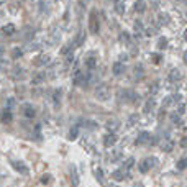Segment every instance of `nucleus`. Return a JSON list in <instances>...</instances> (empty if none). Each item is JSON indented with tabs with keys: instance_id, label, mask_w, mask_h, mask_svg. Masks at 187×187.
<instances>
[{
	"instance_id": "obj_1",
	"label": "nucleus",
	"mask_w": 187,
	"mask_h": 187,
	"mask_svg": "<svg viewBox=\"0 0 187 187\" xmlns=\"http://www.w3.org/2000/svg\"><path fill=\"white\" fill-rule=\"evenodd\" d=\"M89 30L94 34H98L100 31V21H98V13L97 10H92L90 11V16H89Z\"/></svg>"
},
{
	"instance_id": "obj_7",
	"label": "nucleus",
	"mask_w": 187,
	"mask_h": 187,
	"mask_svg": "<svg viewBox=\"0 0 187 187\" xmlns=\"http://www.w3.org/2000/svg\"><path fill=\"white\" fill-rule=\"evenodd\" d=\"M87 79L89 77H85V75H82L79 71L75 72V77H74V85H79V87H84L85 82H87Z\"/></svg>"
},
{
	"instance_id": "obj_31",
	"label": "nucleus",
	"mask_w": 187,
	"mask_h": 187,
	"mask_svg": "<svg viewBox=\"0 0 187 187\" xmlns=\"http://www.w3.org/2000/svg\"><path fill=\"white\" fill-rule=\"evenodd\" d=\"M120 39H121V41H125V43H130V41H131L130 34H128V33H125V31L120 34Z\"/></svg>"
},
{
	"instance_id": "obj_17",
	"label": "nucleus",
	"mask_w": 187,
	"mask_h": 187,
	"mask_svg": "<svg viewBox=\"0 0 187 187\" xmlns=\"http://www.w3.org/2000/svg\"><path fill=\"white\" fill-rule=\"evenodd\" d=\"M77 136H79V128H77V126H72L71 130H69V135H67V138L71 139V141H74V139L77 138Z\"/></svg>"
},
{
	"instance_id": "obj_3",
	"label": "nucleus",
	"mask_w": 187,
	"mask_h": 187,
	"mask_svg": "<svg viewBox=\"0 0 187 187\" xmlns=\"http://www.w3.org/2000/svg\"><path fill=\"white\" fill-rule=\"evenodd\" d=\"M10 164H11V167H13L16 172H20V174H25V176H26V174L30 172V169H28L26 164H25V162H21V161H11Z\"/></svg>"
},
{
	"instance_id": "obj_2",
	"label": "nucleus",
	"mask_w": 187,
	"mask_h": 187,
	"mask_svg": "<svg viewBox=\"0 0 187 187\" xmlns=\"http://www.w3.org/2000/svg\"><path fill=\"white\" fill-rule=\"evenodd\" d=\"M110 89H108V85H105V84H100V85H97V89H95V98L97 100H100V102H107L108 98H110Z\"/></svg>"
},
{
	"instance_id": "obj_5",
	"label": "nucleus",
	"mask_w": 187,
	"mask_h": 187,
	"mask_svg": "<svg viewBox=\"0 0 187 187\" xmlns=\"http://www.w3.org/2000/svg\"><path fill=\"white\" fill-rule=\"evenodd\" d=\"M112 71H113V74H115V75H121V74L125 72V64L121 62V61H116V62H113Z\"/></svg>"
},
{
	"instance_id": "obj_29",
	"label": "nucleus",
	"mask_w": 187,
	"mask_h": 187,
	"mask_svg": "<svg viewBox=\"0 0 187 187\" xmlns=\"http://www.w3.org/2000/svg\"><path fill=\"white\" fill-rule=\"evenodd\" d=\"M71 174H72V184L77 185V184H79V176H77V172L74 171V167L71 169Z\"/></svg>"
},
{
	"instance_id": "obj_46",
	"label": "nucleus",
	"mask_w": 187,
	"mask_h": 187,
	"mask_svg": "<svg viewBox=\"0 0 187 187\" xmlns=\"http://www.w3.org/2000/svg\"><path fill=\"white\" fill-rule=\"evenodd\" d=\"M184 62H185V64H187V51H185V52H184Z\"/></svg>"
},
{
	"instance_id": "obj_38",
	"label": "nucleus",
	"mask_w": 187,
	"mask_h": 187,
	"mask_svg": "<svg viewBox=\"0 0 187 187\" xmlns=\"http://www.w3.org/2000/svg\"><path fill=\"white\" fill-rule=\"evenodd\" d=\"M151 59H153L154 64H159L161 62V54H153V56H151Z\"/></svg>"
},
{
	"instance_id": "obj_13",
	"label": "nucleus",
	"mask_w": 187,
	"mask_h": 187,
	"mask_svg": "<svg viewBox=\"0 0 187 187\" xmlns=\"http://www.w3.org/2000/svg\"><path fill=\"white\" fill-rule=\"evenodd\" d=\"M44 79H46V75H44L43 72H38V74H34V75H33V79H31V84H33V85H36V84H41Z\"/></svg>"
},
{
	"instance_id": "obj_36",
	"label": "nucleus",
	"mask_w": 187,
	"mask_h": 187,
	"mask_svg": "<svg viewBox=\"0 0 187 187\" xmlns=\"http://www.w3.org/2000/svg\"><path fill=\"white\" fill-rule=\"evenodd\" d=\"M13 107H15V98H13V97H10L8 100H7V108H8V110H11Z\"/></svg>"
},
{
	"instance_id": "obj_11",
	"label": "nucleus",
	"mask_w": 187,
	"mask_h": 187,
	"mask_svg": "<svg viewBox=\"0 0 187 187\" xmlns=\"http://www.w3.org/2000/svg\"><path fill=\"white\" fill-rule=\"evenodd\" d=\"M49 59V56H46V54H39L34 57V66H43V64H46Z\"/></svg>"
},
{
	"instance_id": "obj_39",
	"label": "nucleus",
	"mask_w": 187,
	"mask_h": 187,
	"mask_svg": "<svg viewBox=\"0 0 187 187\" xmlns=\"http://www.w3.org/2000/svg\"><path fill=\"white\" fill-rule=\"evenodd\" d=\"M177 113H179V115H182V113H185V105H184V103H180L179 107H177Z\"/></svg>"
},
{
	"instance_id": "obj_20",
	"label": "nucleus",
	"mask_w": 187,
	"mask_h": 187,
	"mask_svg": "<svg viewBox=\"0 0 187 187\" xmlns=\"http://www.w3.org/2000/svg\"><path fill=\"white\" fill-rule=\"evenodd\" d=\"M85 66L89 67V69H95V66H97V61H95V57H87L85 59Z\"/></svg>"
},
{
	"instance_id": "obj_8",
	"label": "nucleus",
	"mask_w": 187,
	"mask_h": 187,
	"mask_svg": "<svg viewBox=\"0 0 187 187\" xmlns=\"http://www.w3.org/2000/svg\"><path fill=\"white\" fill-rule=\"evenodd\" d=\"M23 115H25L26 118H33V116L36 115V112H34V108H33V105H30V103H25V105H23Z\"/></svg>"
},
{
	"instance_id": "obj_19",
	"label": "nucleus",
	"mask_w": 187,
	"mask_h": 187,
	"mask_svg": "<svg viewBox=\"0 0 187 187\" xmlns=\"http://www.w3.org/2000/svg\"><path fill=\"white\" fill-rule=\"evenodd\" d=\"M2 31H3L5 34H8V36H10V34H13V33H15V25H11V23H10V25H5V26L2 28Z\"/></svg>"
},
{
	"instance_id": "obj_23",
	"label": "nucleus",
	"mask_w": 187,
	"mask_h": 187,
	"mask_svg": "<svg viewBox=\"0 0 187 187\" xmlns=\"http://www.w3.org/2000/svg\"><path fill=\"white\" fill-rule=\"evenodd\" d=\"M179 171H184V169L187 167V157H182V159L177 161V166H176Z\"/></svg>"
},
{
	"instance_id": "obj_21",
	"label": "nucleus",
	"mask_w": 187,
	"mask_h": 187,
	"mask_svg": "<svg viewBox=\"0 0 187 187\" xmlns=\"http://www.w3.org/2000/svg\"><path fill=\"white\" fill-rule=\"evenodd\" d=\"M105 126H107V130H110L112 133H115V130L118 128V123L113 121V120H110V121H107V125H105Z\"/></svg>"
},
{
	"instance_id": "obj_28",
	"label": "nucleus",
	"mask_w": 187,
	"mask_h": 187,
	"mask_svg": "<svg viewBox=\"0 0 187 187\" xmlns=\"http://www.w3.org/2000/svg\"><path fill=\"white\" fill-rule=\"evenodd\" d=\"M61 95H62V90H61V89H57V90L54 92V97H52V98H54V103H56V105L59 103V98H61Z\"/></svg>"
},
{
	"instance_id": "obj_10",
	"label": "nucleus",
	"mask_w": 187,
	"mask_h": 187,
	"mask_svg": "<svg viewBox=\"0 0 187 187\" xmlns=\"http://www.w3.org/2000/svg\"><path fill=\"white\" fill-rule=\"evenodd\" d=\"M11 118H13V115H11V112L7 108V110H3L2 112V116H0V120H2V123H10Z\"/></svg>"
},
{
	"instance_id": "obj_41",
	"label": "nucleus",
	"mask_w": 187,
	"mask_h": 187,
	"mask_svg": "<svg viewBox=\"0 0 187 187\" xmlns=\"http://www.w3.org/2000/svg\"><path fill=\"white\" fill-rule=\"evenodd\" d=\"M182 100V95H180V94H176V95L172 97V102H180Z\"/></svg>"
},
{
	"instance_id": "obj_14",
	"label": "nucleus",
	"mask_w": 187,
	"mask_h": 187,
	"mask_svg": "<svg viewBox=\"0 0 187 187\" xmlns=\"http://www.w3.org/2000/svg\"><path fill=\"white\" fill-rule=\"evenodd\" d=\"M115 10L118 15H123L125 13V3L123 0H115Z\"/></svg>"
},
{
	"instance_id": "obj_27",
	"label": "nucleus",
	"mask_w": 187,
	"mask_h": 187,
	"mask_svg": "<svg viewBox=\"0 0 187 187\" xmlns=\"http://www.w3.org/2000/svg\"><path fill=\"white\" fill-rule=\"evenodd\" d=\"M143 75V66L141 64H136L135 66V77H141Z\"/></svg>"
},
{
	"instance_id": "obj_24",
	"label": "nucleus",
	"mask_w": 187,
	"mask_h": 187,
	"mask_svg": "<svg viewBox=\"0 0 187 187\" xmlns=\"http://www.w3.org/2000/svg\"><path fill=\"white\" fill-rule=\"evenodd\" d=\"M157 46H159V49H166L167 48V38L161 36L159 39H157Z\"/></svg>"
},
{
	"instance_id": "obj_6",
	"label": "nucleus",
	"mask_w": 187,
	"mask_h": 187,
	"mask_svg": "<svg viewBox=\"0 0 187 187\" xmlns=\"http://www.w3.org/2000/svg\"><path fill=\"white\" fill-rule=\"evenodd\" d=\"M154 107H156V100H154V97L148 98V100H146V103H144V107H143V113H151Z\"/></svg>"
},
{
	"instance_id": "obj_44",
	"label": "nucleus",
	"mask_w": 187,
	"mask_h": 187,
	"mask_svg": "<svg viewBox=\"0 0 187 187\" xmlns=\"http://www.w3.org/2000/svg\"><path fill=\"white\" fill-rule=\"evenodd\" d=\"M49 179H51V176H48V174H46V176H43L41 182H43V184H48V182H49Z\"/></svg>"
},
{
	"instance_id": "obj_15",
	"label": "nucleus",
	"mask_w": 187,
	"mask_h": 187,
	"mask_svg": "<svg viewBox=\"0 0 187 187\" xmlns=\"http://www.w3.org/2000/svg\"><path fill=\"white\" fill-rule=\"evenodd\" d=\"M138 169H139V172H141V174H146V172H148L149 169H151L148 159H144L143 162H139V164H138Z\"/></svg>"
},
{
	"instance_id": "obj_48",
	"label": "nucleus",
	"mask_w": 187,
	"mask_h": 187,
	"mask_svg": "<svg viewBox=\"0 0 187 187\" xmlns=\"http://www.w3.org/2000/svg\"><path fill=\"white\" fill-rule=\"evenodd\" d=\"M2 54H3V48L0 46V56H2Z\"/></svg>"
},
{
	"instance_id": "obj_4",
	"label": "nucleus",
	"mask_w": 187,
	"mask_h": 187,
	"mask_svg": "<svg viewBox=\"0 0 187 187\" xmlns=\"http://www.w3.org/2000/svg\"><path fill=\"white\" fill-rule=\"evenodd\" d=\"M116 135L115 133H108V135H105L103 136V146H107V148H110V146H113L116 143Z\"/></svg>"
},
{
	"instance_id": "obj_9",
	"label": "nucleus",
	"mask_w": 187,
	"mask_h": 187,
	"mask_svg": "<svg viewBox=\"0 0 187 187\" xmlns=\"http://www.w3.org/2000/svg\"><path fill=\"white\" fill-rule=\"evenodd\" d=\"M149 138H151V133H149V131H141V133L138 135L136 144H144V143H149Z\"/></svg>"
},
{
	"instance_id": "obj_42",
	"label": "nucleus",
	"mask_w": 187,
	"mask_h": 187,
	"mask_svg": "<svg viewBox=\"0 0 187 187\" xmlns=\"http://www.w3.org/2000/svg\"><path fill=\"white\" fill-rule=\"evenodd\" d=\"M146 34H148V36H154V34H156V30H154V28H148Z\"/></svg>"
},
{
	"instance_id": "obj_35",
	"label": "nucleus",
	"mask_w": 187,
	"mask_h": 187,
	"mask_svg": "<svg viewBox=\"0 0 187 187\" xmlns=\"http://www.w3.org/2000/svg\"><path fill=\"white\" fill-rule=\"evenodd\" d=\"M179 77H180V72L179 71H172L171 75H169V79H171V80H177Z\"/></svg>"
},
{
	"instance_id": "obj_16",
	"label": "nucleus",
	"mask_w": 187,
	"mask_h": 187,
	"mask_svg": "<svg viewBox=\"0 0 187 187\" xmlns=\"http://www.w3.org/2000/svg\"><path fill=\"white\" fill-rule=\"evenodd\" d=\"M112 179H113V180H118V182H120V180L125 179V172L121 171V169H116V171L112 172Z\"/></svg>"
},
{
	"instance_id": "obj_49",
	"label": "nucleus",
	"mask_w": 187,
	"mask_h": 187,
	"mask_svg": "<svg viewBox=\"0 0 187 187\" xmlns=\"http://www.w3.org/2000/svg\"><path fill=\"white\" fill-rule=\"evenodd\" d=\"M2 3H5V0H0V5H2Z\"/></svg>"
},
{
	"instance_id": "obj_34",
	"label": "nucleus",
	"mask_w": 187,
	"mask_h": 187,
	"mask_svg": "<svg viewBox=\"0 0 187 187\" xmlns=\"http://www.w3.org/2000/svg\"><path fill=\"white\" fill-rule=\"evenodd\" d=\"M133 164H135V157H128L126 162H125V169H130Z\"/></svg>"
},
{
	"instance_id": "obj_43",
	"label": "nucleus",
	"mask_w": 187,
	"mask_h": 187,
	"mask_svg": "<svg viewBox=\"0 0 187 187\" xmlns=\"http://www.w3.org/2000/svg\"><path fill=\"white\" fill-rule=\"evenodd\" d=\"M69 51H71V46H69V44H67V46H66V48H62V49H61V54H67V52H69Z\"/></svg>"
},
{
	"instance_id": "obj_25",
	"label": "nucleus",
	"mask_w": 187,
	"mask_h": 187,
	"mask_svg": "<svg viewBox=\"0 0 187 187\" xmlns=\"http://www.w3.org/2000/svg\"><path fill=\"white\" fill-rule=\"evenodd\" d=\"M95 177H97V180H98V182H103V172H102V169L100 167H97L95 169Z\"/></svg>"
},
{
	"instance_id": "obj_30",
	"label": "nucleus",
	"mask_w": 187,
	"mask_h": 187,
	"mask_svg": "<svg viewBox=\"0 0 187 187\" xmlns=\"http://www.w3.org/2000/svg\"><path fill=\"white\" fill-rule=\"evenodd\" d=\"M21 72H25V71H23V67L16 66V67L13 69V77H20V75H21Z\"/></svg>"
},
{
	"instance_id": "obj_37",
	"label": "nucleus",
	"mask_w": 187,
	"mask_h": 187,
	"mask_svg": "<svg viewBox=\"0 0 187 187\" xmlns=\"http://www.w3.org/2000/svg\"><path fill=\"white\" fill-rule=\"evenodd\" d=\"M171 120L174 121V123H179V121H180V115L176 112V113H171Z\"/></svg>"
},
{
	"instance_id": "obj_22",
	"label": "nucleus",
	"mask_w": 187,
	"mask_h": 187,
	"mask_svg": "<svg viewBox=\"0 0 187 187\" xmlns=\"http://www.w3.org/2000/svg\"><path fill=\"white\" fill-rule=\"evenodd\" d=\"M172 148H174V143L171 141V139H169L167 143H164V144H162V151H164V153H171V151H172Z\"/></svg>"
},
{
	"instance_id": "obj_45",
	"label": "nucleus",
	"mask_w": 187,
	"mask_h": 187,
	"mask_svg": "<svg viewBox=\"0 0 187 187\" xmlns=\"http://www.w3.org/2000/svg\"><path fill=\"white\" fill-rule=\"evenodd\" d=\"M180 146H182V148H187V136H184L180 139Z\"/></svg>"
},
{
	"instance_id": "obj_33",
	"label": "nucleus",
	"mask_w": 187,
	"mask_h": 187,
	"mask_svg": "<svg viewBox=\"0 0 187 187\" xmlns=\"http://www.w3.org/2000/svg\"><path fill=\"white\" fill-rule=\"evenodd\" d=\"M135 30H136V33H141L143 31V23L139 21V20L135 21Z\"/></svg>"
},
{
	"instance_id": "obj_40",
	"label": "nucleus",
	"mask_w": 187,
	"mask_h": 187,
	"mask_svg": "<svg viewBox=\"0 0 187 187\" xmlns=\"http://www.w3.org/2000/svg\"><path fill=\"white\" fill-rule=\"evenodd\" d=\"M136 120H138V115H131V116H130V120H128V125H133Z\"/></svg>"
},
{
	"instance_id": "obj_12",
	"label": "nucleus",
	"mask_w": 187,
	"mask_h": 187,
	"mask_svg": "<svg viewBox=\"0 0 187 187\" xmlns=\"http://www.w3.org/2000/svg\"><path fill=\"white\" fill-rule=\"evenodd\" d=\"M144 10H146V2L144 0H136L135 2V11L136 13H143Z\"/></svg>"
},
{
	"instance_id": "obj_26",
	"label": "nucleus",
	"mask_w": 187,
	"mask_h": 187,
	"mask_svg": "<svg viewBox=\"0 0 187 187\" xmlns=\"http://www.w3.org/2000/svg\"><path fill=\"white\" fill-rule=\"evenodd\" d=\"M11 56H13V59H18V57L23 56V51H21L20 48H15L13 51H11Z\"/></svg>"
},
{
	"instance_id": "obj_47",
	"label": "nucleus",
	"mask_w": 187,
	"mask_h": 187,
	"mask_svg": "<svg viewBox=\"0 0 187 187\" xmlns=\"http://www.w3.org/2000/svg\"><path fill=\"white\" fill-rule=\"evenodd\" d=\"M184 39H185V41H187V30L184 31Z\"/></svg>"
},
{
	"instance_id": "obj_32",
	"label": "nucleus",
	"mask_w": 187,
	"mask_h": 187,
	"mask_svg": "<svg viewBox=\"0 0 187 187\" xmlns=\"http://www.w3.org/2000/svg\"><path fill=\"white\" fill-rule=\"evenodd\" d=\"M159 21H161V25H166V23L169 21V16L166 13H159Z\"/></svg>"
},
{
	"instance_id": "obj_18",
	"label": "nucleus",
	"mask_w": 187,
	"mask_h": 187,
	"mask_svg": "<svg viewBox=\"0 0 187 187\" xmlns=\"http://www.w3.org/2000/svg\"><path fill=\"white\" fill-rule=\"evenodd\" d=\"M85 38H87V33L85 31H80L79 36H77V41H75V46H82L85 43Z\"/></svg>"
}]
</instances>
